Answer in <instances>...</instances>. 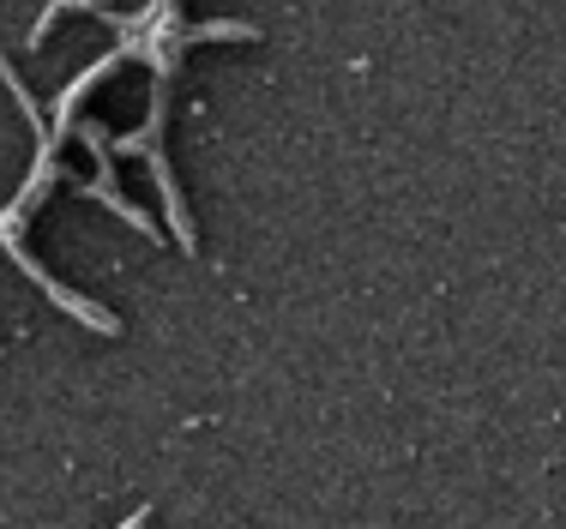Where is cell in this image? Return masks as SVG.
Wrapping results in <instances>:
<instances>
[{
	"instance_id": "cell-1",
	"label": "cell",
	"mask_w": 566,
	"mask_h": 529,
	"mask_svg": "<svg viewBox=\"0 0 566 529\" xmlns=\"http://www.w3.org/2000/svg\"><path fill=\"white\" fill-rule=\"evenodd\" d=\"M145 523H151V511H145V506H139V511H133V518H127V523H120V529H145Z\"/></svg>"
}]
</instances>
